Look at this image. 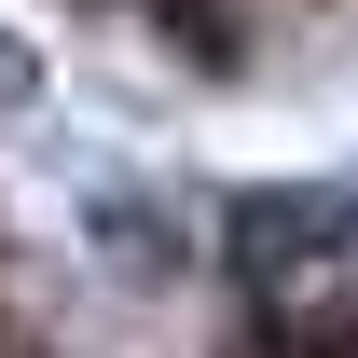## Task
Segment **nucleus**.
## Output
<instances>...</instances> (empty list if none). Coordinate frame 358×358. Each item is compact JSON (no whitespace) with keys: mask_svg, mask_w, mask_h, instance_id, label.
<instances>
[{"mask_svg":"<svg viewBox=\"0 0 358 358\" xmlns=\"http://www.w3.org/2000/svg\"><path fill=\"white\" fill-rule=\"evenodd\" d=\"M83 221H96V248H110V275H124V289H179V275L207 262V221H193L179 193H152V179H110Z\"/></svg>","mask_w":358,"mask_h":358,"instance_id":"1","label":"nucleus"},{"mask_svg":"<svg viewBox=\"0 0 358 358\" xmlns=\"http://www.w3.org/2000/svg\"><path fill=\"white\" fill-rule=\"evenodd\" d=\"M28 110H42V55L0 28V124H28Z\"/></svg>","mask_w":358,"mask_h":358,"instance_id":"2","label":"nucleus"}]
</instances>
